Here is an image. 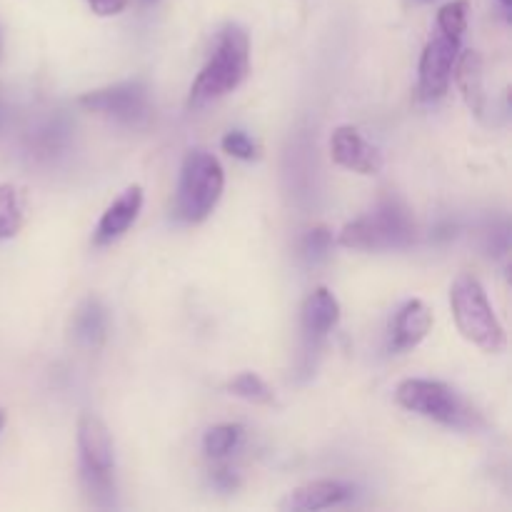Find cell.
<instances>
[{
	"label": "cell",
	"instance_id": "obj_19",
	"mask_svg": "<svg viewBox=\"0 0 512 512\" xmlns=\"http://www.w3.org/2000/svg\"><path fill=\"white\" fill-rule=\"evenodd\" d=\"M468 13H470L468 0H453V3H445L438 13V33L448 35V38H455V40H463L465 28H468Z\"/></svg>",
	"mask_w": 512,
	"mask_h": 512
},
{
	"label": "cell",
	"instance_id": "obj_15",
	"mask_svg": "<svg viewBox=\"0 0 512 512\" xmlns=\"http://www.w3.org/2000/svg\"><path fill=\"white\" fill-rule=\"evenodd\" d=\"M458 63V73H455V80H458V88L460 93H463L465 103H468V108L473 110L478 118H483L485 115V85H483V60H480V55L475 53V50H465L463 55H460V60H455Z\"/></svg>",
	"mask_w": 512,
	"mask_h": 512
},
{
	"label": "cell",
	"instance_id": "obj_18",
	"mask_svg": "<svg viewBox=\"0 0 512 512\" xmlns=\"http://www.w3.org/2000/svg\"><path fill=\"white\" fill-rule=\"evenodd\" d=\"M228 390L233 395H238V398L248 400V403L270 405L275 400L273 390L268 388V383H265V380L255 373L235 375V378L228 383Z\"/></svg>",
	"mask_w": 512,
	"mask_h": 512
},
{
	"label": "cell",
	"instance_id": "obj_24",
	"mask_svg": "<svg viewBox=\"0 0 512 512\" xmlns=\"http://www.w3.org/2000/svg\"><path fill=\"white\" fill-rule=\"evenodd\" d=\"M8 118H10V108L5 105V100H0V130L8 125Z\"/></svg>",
	"mask_w": 512,
	"mask_h": 512
},
{
	"label": "cell",
	"instance_id": "obj_1",
	"mask_svg": "<svg viewBox=\"0 0 512 512\" xmlns=\"http://www.w3.org/2000/svg\"><path fill=\"white\" fill-rule=\"evenodd\" d=\"M250 73V38L240 25L230 23L220 30L218 45L190 88L188 105L203 108L243 85Z\"/></svg>",
	"mask_w": 512,
	"mask_h": 512
},
{
	"label": "cell",
	"instance_id": "obj_9",
	"mask_svg": "<svg viewBox=\"0 0 512 512\" xmlns=\"http://www.w3.org/2000/svg\"><path fill=\"white\" fill-rule=\"evenodd\" d=\"M340 320V303L328 288H318L305 298L300 310V328H303L305 358L318 353L323 340Z\"/></svg>",
	"mask_w": 512,
	"mask_h": 512
},
{
	"label": "cell",
	"instance_id": "obj_7",
	"mask_svg": "<svg viewBox=\"0 0 512 512\" xmlns=\"http://www.w3.org/2000/svg\"><path fill=\"white\" fill-rule=\"evenodd\" d=\"M78 450L83 475L90 483V490H110V473L115 468L113 438L110 430L98 415H83L78 423Z\"/></svg>",
	"mask_w": 512,
	"mask_h": 512
},
{
	"label": "cell",
	"instance_id": "obj_26",
	"mask_svg": "<svg viewBox=\"0 0 512 512\" xmlns=\"http://www.w3.org/2000/svg\"><path fill=\"white\" fill-rule=\"evenodd\" d=\"M500 5H503L505 10H510V5H512V0H500Z\"/></svg>",
	"mask_w": 512,
	"mask_h": 512
},
{
	"label": "cell",
	"instance_id": "obj_5",
	"mask_svg": "<svg viewBox=\"0 0 512 512\" xmlns=\"http://www.w3.org/2000/svg\"><path fill=\"white\" fill-rule=\"evenodd\" d=\"M395 398H398V403L405 410L435 420L440 425L465 428V425L473 423V415H470V408L463 403V398L450 385L440 383V380H403L398 390H395Z\"/></svg>",
	"mask_w": 512,
	"mask_h": 512
},
{
	"label": "cell",
	"instance_id": "obj_27",
	"mask_svg": "<svg viewBox=\"0 0 512 512\" xmlns=\"http://www.w3.org/2000/svg\"><path fill=\"white\" fill-rule=\"evenodd\" d=\"M0 58H3V38H0Z\"/></svg>",
	"mask_w": 512,
	"mask_h": 512
},
{
	"label": "cell",
	"instance_id": "obj_22",
	"mask_svg": "<svg viewBox=\"0 0 512 512\" xmlns=\"http://www.w3.org/2000/svg\"><path fill=\"white\" fill-rule=\"evenodd\" d=\"M85 3H88L90 10H93L95 15H100V18H110V15L123 13V10L128 8L130 0H85Z\"/></svg>",
	"mask_w": 512,
	"mask_h": 512
},
{
	"label": "cell",
	"instance_id": "obj_12",
	"mask_svg": "<svg viewBox=\"0 0 512 512\" xmlns=\"http://www.w3.org/2000/svg\"><path fill=\"white\" fill-rule=\"evenodd\" d=\"M140 208H143V188L130 185L113 205H108V210L100 218L98 228H95V245H110L123 238L130 225L138 220Z\"/></svg>",
	"mask_w": 512,
	"mask_h": 512
},
{
	"label": "cell",
	"instance_id": "obj_17",
	"mask_svg": "<svg viewBox=\"0 0 512 512\" xmlns=\"http://www.w3.org/2000/svg\"><path fill=\"white\" fill-rule=\"evenodd\" d=\"M240 440H243V428H240V425H215V428H210L203 438L205 455H210V458H225V455H230L238 448Z\"/></svg>",
	"mask_w": 512,
	"mask_h": 512
},
{
	"label": "cell",
	"instance_id": "obj_6",
	"mask_svg": "<svg viewBox=\"0 0 512 512\" xmlns=\"http://www.w3.org/2000/svg\"><path fill=\"white\" fill-rule=\"evenodd\" d=\"M78 103L90 113H98L123 125H143L150 118L148 88L140 80L93 90V93L80 95Z\"/></svg>",
	"mask_w": 512,
	"mask_h": 512
},
{
	"label": "cell",
	"instance_id": "obj_23",
	"mask_svg": "<svg viewBox=\"0 0 512 512\" xmlns=\"http://www.w3.org/2000/svg\"><path fill=\"white\" fill-rule=\"evenodd\" d=\"M213 485L218 490H223V493H233V490L240 485V480L233 470L220 468V470H213Z\"/></svg>",
	"mask_w": 512,
	"mask_h": 512
},
{
	"label": "cell",
	"instance_id": "obj_3",
	"mask_svg": "<svg viewBox=\"0 0 512 512\" xmlns=\"http://www.w3.org/2000/svg\"><path fill=\"white\" fill-rule=\"evenodd\" d=\"M225 188V173L220 160L203 148L185 155L180 168L175 215L185 223H203L218 205Z\"/></svg>",
	"mask_w": 512,
	"mask_h": 512
},
{
	"label": "cell",
	"instance_id": "obj_25",
	"mask_svg": "<svg viewBox=\"0 0 512 512\" xmlns=\"http://www.w3.org/2000/svg\"><path fill=\"white\" fill-rule=\"evenodd\" d=\"M3 425H5V410L0 408V430H3Z\"/></svg>",
	"mask_w": 512,
	"mask_h": 512
},
{
	"label": "cell",
	"instance_id": "obj_13",
	"mask_svg": "<svg viewBox=\"0 0 512 512\" xmlns=\"http://www.w3.org/2000/svg\"><path fill=\"white\" fill-rule=\"evenodd\" d=\"M350 498H353V488L340 483V480H313V483H305L300 488H295L283 503V510L315 512L343 505Z\"/></svg>",
	"mask_w": 512,
	"mask_h": 512
},
{
	"label": "cell",
	"instance_id": "obj_28",
	"mask_svg": "<svg viewBox=\"0 0 512 512\" xmlns=\"http://www.w3.org/2000/svg\"><path fill=\"white\" fill-rule=\"evenodd\" d=\"M145 3H150V0H145Z\"/></svg>",
	"mask_w": 512,
	"mask_h": 512
},
{
	"label": "cell",
	"instance_id": "obj_21",
	"mask_svg": "<svg viewBox=\"0 0 512 512\" xmlns=\"http://www.w3.org/2000/svg\"><path fill=\"white\" fill-rule=\"evenodd\" d=\"M223 150L240 160H253L255 155H258V145H255V140L250 138L248 133H243V130H230V133H225Z\"/></svg>",
	"mask_w": 512,
	"mask_h": 512
},
{
	"label": "cell",
	"instance_id": "obj_8",
	"mask_svg": "<svg viewBox=\"0 0 512 512\" xmlns=\"http://www.w3.org/2000/svg\"><path fill=\"white\" fill-rule=\"evenodd\" d=\"M460 53V40L438 33L423 50L420 58V95L425 100H438L448 93L453 80L455 60Z\"/></svg>",
	"mask_w": 512,
	"mask_h": 512
},
{
	"label": "cell",
	"instance_id": "obj_10",
	"mask_svg": "<svg viewBox=\"0 0 512 512\" xmlns=\"http://www.w3.org/2000/svg\"><path fill=\"white\" fill-rule=\"evenodd\" d=\"M330 153H333V160L340 168L353 170V173L375 175L383 170V155L378 153V148H373L350 125L335 130L333 138H330Z\"/></svg>",
	"mask_w": 512,
	"mask_h": 512
},
{
	"label": "cell",
	"instance_id": "obj_14",
	"mask_svg": "<svg viewBox=\"0 0 512 512\" xmlns=\"http://www.w3.org/2000/svg\"><path fill=\"white\" fill-rule=\"evenodd\" d=\"M75 343L88 350L103 348L108 338V308L98 298H85L73 315Z\"/></svg>",
	"mask_w": 512,
	"mask_h": 512
},
{
	"label": "cell",
	"instance_id": "obj_11",
	"mask_svg": "<svg viewBox=\"0 0 512 512\" xmlns=\"http://www.w3.org/2000/svg\"><path fill=\"white\" fill-rule=\"evenodd\" d=\"M433 328V313L423 300H408L390 320V350L405 353L428 338Z\"/></svg>",
	"mask_w": 512,
	"mask_h": 512
},
{
	"label": "cell",
	"instance_id": "obj_20",
	"mask_svg": "<svg viewBox=\"0 0 512 512\" xmlns=\"http://www.w3.org/2000/svg\"><path fill=\"white\" fill-rule=\"evenodd\" d=\"M330 245H333V235L328 228H313L305 233V238L300 240V258L308 265L323 263L330 255Z\"/></svg>",
	"mask_w": 512,
	"mask_h": 512
},
{
	"label": "cell",
	"instance_id": "obj_16",
	"mask_svg": "<svg viewBox=\"0 0 512 512\" xmlns=\"http://www.w3.org/2000/svg\"><path fill=\"white\" fill-rule=\"evenodd\" d=\"M25 223L23 195L15 185H0V240L15 238Z\"/></svg>",
	"mask_w": 512,
	"mask_h": 512
},
{
	"label": "cell",
	"instance_id": "obj_4",
	"mask_svg": "<svg viewBox=\"0 0 512 512\" xmlns=\"http://www.w3.org/2000/svg\"><path fill=\"white\" fill-rule=\"evenodd\" d=\"M450 308L465 340L478 345L483 353H503L505 330L475 275H460L455 280L450 288Z\"/></svg>",
	"mask_w": 512,
	"mask_h": 512
},
{
	"label": "cell",
	"instance_id": "obj_2",
	"mask_svg": "<svg viewBox=\"0 0 512 512\" xmlns=\"http://www.w3.org/2000/svg\"><path fill=\"white\" fill-rule=\"evenodd\" d=\"M415 243V220L400 200L388 198L370 213L348 223L340 233V245L353 250H403Z\"/></svg>",
	"mask_w": 512,
	"mask_h": 512
}]
</instances>
